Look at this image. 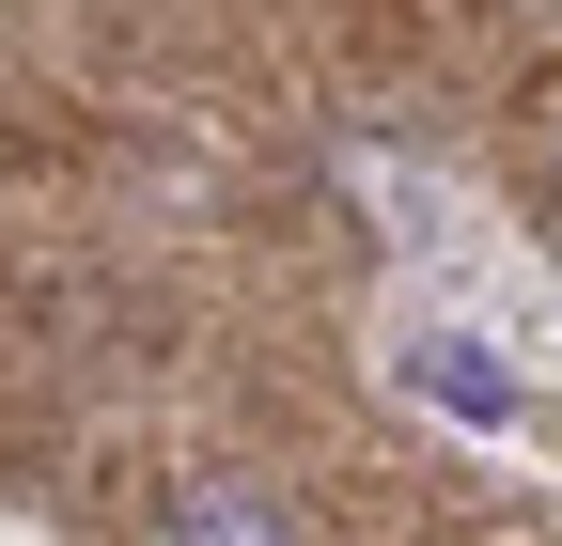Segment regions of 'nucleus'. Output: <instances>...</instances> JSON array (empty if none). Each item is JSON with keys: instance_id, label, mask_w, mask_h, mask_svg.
<instances>
[{"instance_id": "obj_1", "label": "nucleus", "mask_w": 562, "mask_h": 546, "mask_svg": "<svg viewBox=\"0 0 562 546\" xmlns=\"http://www.w3.org/2000/svg\"><path fill=\"white\" fill-rule=\"evenodd\" d=\"M172 546H313V531L281 515L266 485H188V500H172Z\"/></svg>"}]
</instances>
